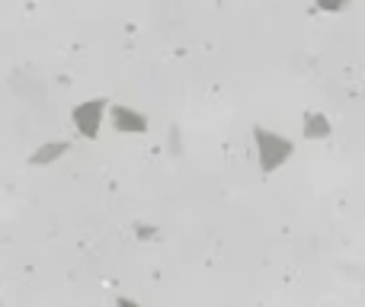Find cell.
I'll return each instance as SVG.
<instances>
[{"instance_id":"cell-1","label":"cell","mask_w":365,"mask_h":307,"mask_svg":"<svg viewBox=\"0 0 365 307\" xmlns=\"http://www.w3.org/2000/svg\"><path fill=\"white\" fill-rule=\"evenodd\" d=\"M340 4H346V0H324V6H330V10H334V6H340Z\"/></svg>"}]
</instances>
